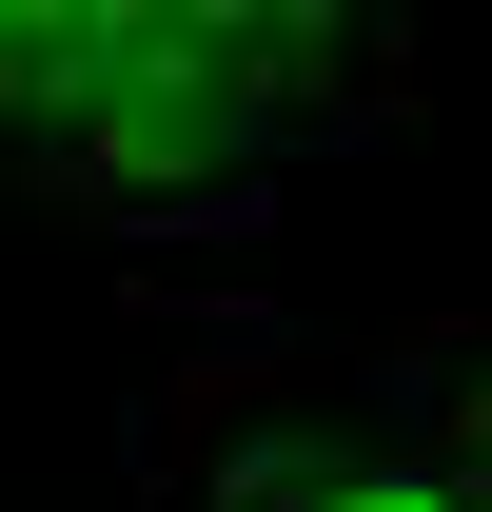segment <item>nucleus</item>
Masks as SVG:
<instances>
[{
  "label": "nucleus",
  "mask_w": 492,
  "mask_h": 512,
  "mask_svg": "<svg viewBox=\"0 0 492 512\" xmlns=\"http://www.w3.org/2000/svg\"><path fill=\"white\" fill-rule=\"evenodd\" d=\"M453 473H473V493H492V375L453 394Z\"/></svg>",
  "instance_id": "obj_1"
}]
</instances>
